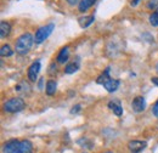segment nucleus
I'll list each match as a JSON object with an SVG mask.
<instances>
[{
    "label": "nucleus",
    "instance_id": "nucleus-24",
    "mask_svg": "<svg viewBox=\"0 0 158 153\" xmlns=\"http://www.w3.org/2000/svg\"><path fill=\"white\" fill-rule=\"evenodd\" d=\"M66 1H67L69 5H72V6H74V5H77V4H79V2H80L79 0H66Z\"/></svg>",
    "mask_w": 158,
    "mask_h": 153
},
{
    "label": "nucleus",
    "instance_id": "nucleus-20",
    "mask_svg": "<svg viewBox=\"0 0 158 153\" xmlns=\"http://www.w3.org/2000/svg\"><path fill=\"white\" fill-rule=\"evenodd\" d=\"M147 7L148 9H158V0H150L147 2Z\"/></svg>",
    "mask_w": 158,
    "mask_h": 153
},
{
    "label": "nucleus",
    "instance_id": "nucleus-6",
    "mask_svg": "<svg viewBox=\"0 0 158 153\" xmlns=\"http://www.w3.org/2000/svg\"><path fill=\"white\" fill-rule=\"evenodd\" d=\"M146 147H147V142L146 141H141V140H131L128 143V148L131 153L142 152Z\"/></svg>",
    "mask_w": 158,
    "mask_h": 153
},
{
    "label": "nucleus",
    "instance_id": "nucleus-2",
    "mask_svg": "<svg viewBox=\"0 0 158 153\" xmlns=\"http://www.w3.org/2000/svg\"><path fill=\"white\" fill-rule=\"evenodd\" d=\"M96 83L100 84V85H102L108 93L117 91V89L119 88V84H120V81H119L118 79H113V78L110 76V67H107L103 71V73L98 76Z\"/></svg>",
    "mask_w": 158,
    "mask_h": 153
},
{
    "label": "nucleus",
    "instance_id": "nucleus-7",
    "mask_svg": "<svg viewBox=\"0 0 158 153\" xmlns=\"http://www.w3.org/2000/svg\"><path fill=\"white\" fill-rule=\"evenodd\" d=\"M40 68H41L40 61H35L31 64V67L28 69V79L31 81H37L38 80V74L40 72Z\"/></svg>",
    "mask_w": 158,
    "mask_h": 153
},
{
    "label": "nucleus",
    "instance_id": "nucleus-30",
    "mask_svg": "<svg viewBox=\"0 0 158 153\" xmlns=\"http://www.w3.org/2000/svg\"><path fill=\"white\" fill-rule=\"evenodd\" d=\"M83 153H86V152H83Z\"/></svg>",
    "mask_w": 158,
    "mask_h": 153
},
{
    "label": "nucleus",
    "instance_id": "nucleus-12",
    "mask_svg": "<svg viewBox=\"0 0 158 153\" xmlns=\"http://www.w3.org/2000/svg\"><path fill=\"white\" fill-rule=\"evenodd\" d=\"M10 33H11V24L9 22L2 21L0 23V37L1 38H6Z\"/></svg>",
    "mask_w": 158,
    "mask_h": 153
},
{
    "label": "nucleus",
    "instance_id": "nucleus-29",
    "mask_svg": "<svg viewBox=\"0 0 158 153\" xmlns=\"http://www.w3.org/2000/svg\"><path fill=\"white\" fill-rule=\"evenodd\" d=\"M105 153H113V152H105Z\"/></svg>",
    "mask_w": 158,
    "mask_h": 153
},
{
    "label": "nucleus",
    "instance_id": "nucleus-23",
    "mask_svg": "<svg viewBox=\"0 0 158 153\" xmlns=\"http://www.w3.org/2000/svg\"><path fill=\"white\" fill-rule=\"evenodd\" d=\"M57 67H56V64L55 63H52L51 66H50V71H49V74H54V72L56 73L57 72V69H56Z\"/></svg>",
    "mask_w": 158,
    "mask_h": 153
},
{
    "label": "nucleus",
    "instance_id": "nucleus-27",
    "mask_svg": "<svg viewBox=\"0 0 158 153\" xmlns=\"http://www.w3.org/2000/svg\"><path fill=\"white\" fill-rule=\"evenodd\" d=\"M139 1H140V0H134V1H131V6H136L139 4Z\"/></svg>",
    "mask_w": 158,
    "mask_h": 153
},
{
    "label": "nucleus",
    "instance_id": "nucleus-19",
    "mask_svg": "<svg viewBox=\"0 0 158 153\" xmlns=\"http://www.w3.org/2000/svg\"><path fill=\"white\" fill-rule=\"evenodd\" d=\"M78 143L79 145H83L85 148H93V142H91L90 140H88V139H81V140H79Z\"/></svg>",
    "mask_w": 158,
    "mask_h": 153
},
{
    "label": "nucleus",
    "instance_id": "nucleus-13",
    "mask_svg": "<svg viewBox=\"0 0 158 153\" xmlns=\"http://www.w3.org/2000/svg\"><path fill=\"white\" fill-rule=\"evenodd\" d=\"M95 21V17L94 16H84V17H79L78 22H79V26L81 28H86L89 26H91Z\"/></svg>",
    "mask_w": 158,
    "mask_h": 153
},
{
    "label": "nucleus",
    "instance_id": "nucleus-3",
    "mask_svg": "<svg viewBox=\"0 0 158 153\" xmlns=\"http://www.w3.org/2000/svg\"><path fill=\"white\" fill-rule=\"evenodd\" d=\"M34 43V38L31 33H24L22 34L20 38L16 40V44H15V50L19 55H26L28 54V51L31 50L32 45Z\"/></svg>",
    "mask_w": 158,
    "mask_h": 153
},
{
    "label": "nucleus",
    "instance_id": "nucleus-21",
    "mask_svg": "<svg viewBox=\"0 0 158 153\" xmlns=\"http://www.w3.org/2000/svg\"><path fill=\"white\" fill-rule=\"evenodd\" d=\"M152 113H153V115H155L156 118H158V100H157V102L153 105V107H152Z\"/></svg>",
    "mask_w": 158,
    "mask_h": 153
},
{
    "label": "nucleus",
    "instance_id": "nucleus-16",
    "mask_svg": "<svg viewBox=\"0 0 158 153\" xmlns=\"http://www.w3.org/2000/svg\"><path fill=\"white\" fill-rule=\"evenodd\" d=\"M56 88H57L56 81H55V80H49V81L46 83V89H45V91H46V94L49 96H52L56 93Z\"/></svg>",
    "mask_w": 158,
    "mask_h": 153
},
{
    "label": "nucleus",
    "instance_id": "nucleus-4",
    "mask_svg": "<svg viewBox=\"0 0 158 153\" xmlns=\"http://www.w3.org/2000/svg\"><path fill=\"white\" fill-rule=\"evenodd\" d=\"M26 107V103L23 101V98L21 97H14V98H10L7 100L5 103H4V111L7 112V113H17L23 111Z\"/></svg>",
    "mask_w": 158,
    "mask_h": 153
},
{
    "label": "nucleus",
    "instance_id": "nucleus-8",
    "mask_svg": "<svg viewBox=\"0 0 158 153\" xmlns=\"http://www.w3.org/2000/svg\"><path fill=\"white\" fill-rule=\"evenodd\" d=\"M131 108L134 112L140 113V112H143L145 108H146V100L143 96H136L133 102H131Z\"/></svg>",
    "mask_w": 158,
    "mask_h": 153
},
{
    "label": "nucleus",
    "instance_id": "nucleus-15",
    "mask_svg": "<svg viewBox=\"0 0 158 153\" xmlns=\"http://www.w3.org/2000/svg\"><path fill=\"white\" fill-rule=\"evenodd\" d=\"M96 2V0H80L78 5V9L80 12H85L88 9H90L94 4Z\"/></svg>",
    "mask_w": 158,
    "mask_h": 153
},
{
    "label": "nucleus",
    "instance_id": "nucleus-17",
    "mask_svg": "<svg viewBox=\"0 0 158 153\" xmlns=\"http://www.w3.org/2000/svg\"><path fill=\"white\" fill-rule=\"evenodd\" d=\"M0 55H1V57H10L14 55V50L11 49L10 45H2L1 50H0Z\"/></svg>",
    "mask_w": 158,
    "mask_h": 153
},
{
    "label": "nucleus",
    "instance_id": "nucleus-22",
    "mask_svg": "<svg viewBox=\"0 0 158 153\" xmlns=\"http://www.w3.org/2000/svg\"><path fill=\"white\" fill-rule=\"evenodd\" d=\"M80 107H81L80 105H76V106L71 110V114H77L79 111H80Z\"/></svg>",
    "mask_w": 158,
    "mask_h": 153
},
{
    "label": "nucleus",
    "instance_id": "nucleus-18",
    "mask_svg": "<svg viewBox=\"0 0 158 153\" xmlns=\"http://www.w3.org/2000/svg\"><path fill=\"white\" fill-rule=\"evenodd\" d=\"M150 23L153 26V27H158V9H156L155 12H152V15L150 16Z\"/></svg>",
    "mask_w": 158,
    "mask_h": 153
},
{
    "label": "nucleus",
    "instance_id": "nucleus-10",
    "mask_svg": "<svg viewBox=\"0 0 158 153\" xmlns=\"http://www.w3.org/2000/svg\"><path fill=\"white\" fill-rule=\"evenodd\" d=\"M108 108H110L114 114L117 115V117H122V114H123L122 105H120V102L117 101V100H112V101H110V102H108Z\"/></svg>",
    "mask_w": 158,
    "mask_h": 153
},
{
    "label": "nucleus",
    "instance_id": "nucleus-1",
    "mask_svg": "<svg viewBox=\"0 0 158 153\" xmlns=\"http://www.w3.org/2000/svg\"><path fill=\"white\" fill-rule=\"evenodd\" d=\"M33 145L29 140H10L2 146V153H32Z\"/></svg>",
    "mask_w": 158,
    "mask_h": 153
},
{
    "label": "nucleus",
    "instance_id": "nucleus-9",
    "mask_svg": "<svg viewBox=\"0 0 158 153\" xmlns=\"http://www.w3.org/2000/svg\"><path fill=\"white\" fill-rule=\"evenodd\" d=\"M79 67H80V58L76 57V60H73L72 62L67 63V66L64 67V73H67V74H73V73H76V72L78 71Z\"/></svg>",
    "mask_w": 158,
    "mask_h": 153
},
{
    "label": "nucleus",
    "instance_id": "nucleus-28",
    "mask_svg": "<svg viewBox=\"0 0 158 153\" xmlns=\"http://www.w3.org/2000/svg\"><path fill=\"white\" fill-rule=\"evenodd\" d=\"M156 71H157V73H158V63H157V66H156Z\"/></svg>",
    "mask_w": 158,
    "mask_h": 153
},
{
    "label": "nucleus",
    "instance_id": "nucleus-25",
    "mask_svg": "<svg viewBox=\"0 0 158 153\" xmlns=\"http://www.w3.org/2000/svg\"><path fill=\"white\" fill-rule=\"evenodd\" d=\"M151 81H152L155 85H157V86H158V78H157V76H153V78H151Z\"/></svg>",
    "mask_w": 158,
    "mask_h": 153
},
{
    "label": "nucleus",
    "instance_id": "nucleus-26",
    "mask_svg": "<svg viewBox=\"0 0 158 153\" xmlns=\"http://www.w3.org/2000/svg\"><path fill=\"white\" fill-rule=\"evenodd\" d=\"M43 84H44V78H40L39 84H38V86H39V89H40V90L43 89Z\"/></svg>",
    "mask_w": 158,
    "mask_h": 153
},
{
    "label": "nucleus",
    "instance_id": "nucleus-14",
    "mask_svg": "<svg viewBox=\"0 0 158 153\" xmlns=\"http://www.w3.org/2000/svg\"><path fill=\"white\" fill-rule=\"evenodd\" d=\"M15 90L21 94H29L31 93V85L27 81H21L20 84H17L15 86Z\"/></svg>",
    "mask_w": 158,
    "mask_h": 153
},
{
    "label": "nucleus",
    "instance_id": "nucleus-5",
    "mask_svg": "<svg viewBox=\"0 0 158 153\" xmlns=\"http://www.w3.org/2000/svg\"><path fill=\"white\" fill-rule=\"evenodd\" d=\"M54 29H55V24H54V23H49V24H46V26L40 27L39 29L37 31V33H35L34 41H35L37 44H41L43 41H45L46 39L51 35V33L54 32Z\"/></svg>",
    "mask_w": 158,
    "mask_h": 153
},
{
    "label": "nucleus",
    "instance_id": "nucleus-11",
    "mask_svg": "<svg viewBox=\"0 0 158 153\" xmlns=\"http://www.w3.org/2000/svg\"><path fill=\"white\" fill-rule=\"evenodd\" d=\"M68 58H69V49H68V46H64V48H62L61 50H60L59 55H57V63L60 64H63V63H66L67 61H68Z\"/></svg>",
    "mask_w": 158,
    "mask_h": 153
}]
</instances>
